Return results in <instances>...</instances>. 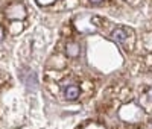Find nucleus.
Here are the masks:
<instances>
[{
	"label": "nucleus",
	"instance_id": "obj_1",
	"mask_svg": "<svg viewBox=\"0 0 152 129\" xmlns=\"http://www.w3.org/2000/svg\"><path fill=\"white\" fill-rule=\"evenodd\" d=\"M79 97V87L78 85H69L64 88V99L66 100H76Z\"/></svg>",
	"mask_w": 152,
	"mask_h": 129
},
{
	"label": "nucleus",
	"instance_id": "obj_2",
	"mask_svg": "<svg viewBox=\"0 0 152 129\" xmlns=\"http://www.w3.org/2000/svg\"><path fill=\"white\" fill-rule=\"evenodd\" d=\"M111 38L116 43H125L126 38H128V32H126V29L123 28H119V29H114L111 32Z\"/></svg>",
	"mask_w": 152,
	"mask_h": 129
},
{
	"label": "nucleus",
	"instance_id": "obj_3",
	"mask_svg": "<svg viewBox=\"0 0 152 129\" xmlns=\"http://www.w3.org/2000/svg\"><path fill=\"white\" fill-rule=\"evenodd\" d=\"M104 0H90V3H93V5H99V3H102Z\"/></svg>",
	"mask_w": 152,
	"mask_h": 129
}]
</instances>
